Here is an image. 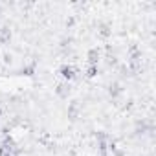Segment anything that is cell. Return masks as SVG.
<instances>
[{"instance_id": "cell-1", "label": "cell", "mask_w": 156, "mask_h": 156, "mask_svg": "<svg viewBox=\"0 0 156 156\" xmlns=\"http://www.w3.org/2000/svg\"><path fill=\"white\" fill-rule=\"evenodd\" d=\"M61 72H62V77H66V79H70V77H73V70H72L70 66H64V68H62Z\"/></svg>"}]
</instances>
